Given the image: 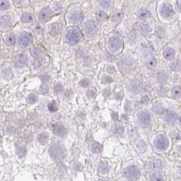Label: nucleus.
Here are the masks:
<instances>
[{
	"label": "nucleus",
	"instance_id": "obj_1",
	"mask_svg": "<svg viewBox=\"0 0 181 181\" xmlns=\"http://www.w3.org/2000/svg\"><path fill=\"white\" fill-rule=\"evenodd\" d=\"M49 153L51 158L55 161H61L66 156L65 148L62 143H58V142L51 144V146L49 149Z\"/></svg>",
	"mask_w": 181,
	"mask_h": 181
},
{
	"label": "nucleus",
	"instance_id": "obj_2",
	"mask_svg": "<svg viewBox=\"0 0 181 181\" xmlns=\"http://www.w3.org/2000/svg\"><path fill=\"white\" fill-rule=\"evenodd\" d=\"M118 67L120 71L124 74H129L135 68V62L130 59L128 58H123L118 62Z\"/></svg>",
	"mask_w": 181,
	"mask_h": 181
},
{
	"label": "nucleus",
	"instance_id": "obj_3",
	"mask_svg": "<svg viewBox=\"0 0 181 181\" xmlns=\"http://www.w3.org/2000/svg\"><path fill=\"white\" fill-rule=\"evenodd\" d=\"M82 38V35L80 31L76 28H71L68 30L66 34L68 43L71 45H74L77 43L79 42V40Z\"/></svg>",
	"mask_w": 181,
	"mask_h": 181
},
{
	"label": "nucleus",
	"instance_id": "obj_4",
	"mask_svg": "<svg viewBox=\"0 0 181 181\" xmlns=\"http://www.w3.org/2000/svg\"><path fill=\"white\" fill-rule=\"evenodd\" d=\"M124 174L129 181H137L140 177V170L137 166L132 165L124 169Z\"/></svg>",
	"mask_w": 181,
	"mask_h": 181
},
{
	"label": "nucleus",
	"instance_id": "obj_5",
	"mask_svg": "<svg viewBox=\"0 0 181 181\" xmlns=\"http://www.w3.org/2000/svg\"><path fill=\"white\" fill-rule=\"evenodd\" d=\"M168 146V140L166 135H160L157 136V138L155 140V147L158 150H165Z\"/></svg>",
	"mask_w": 181,
	"mask_h": 181
},
{
	"label": "nucleus",
	"instance_id": "obj_6",
	"mask_svg": "<svg viewBox=\"0 0 181 181\" xmlns=\"http://www.w3.org/2000/svg\"><path fill=\"white\" fill-rule=\"evenodd\" d=\"M128 89L129 92L133 93H139L143 91V84L138 79H133L128 84Z\"/></svg>",
	"mask_w": 181,
	"mask_h": 181
},
{
	"label": "nucleus",
	"instance_id": "obj_7",
	"mask_svg": "<svg viewBox=\"0 0 181 181\" xmlns=\"http://www.w3.org/2000/svg\"><path fill=\"white\" fill-rule=\"evenodd\" d=\"M138 120H139L140 125L143 128H147L149 126L151 122V117L150 114L147 111H141L138 114Z\"/></svg>",
	"mask_w": 181,
	"mask_h": 181
},
{
	"label": "nucleus",
	"instance_id": "obj_8",
	"mask_svg": "<svg viewBox=\"0 0 181 181\" xmlns=\"http://www.w3.org/2000/svg\"><path fill=\"white\" fill-rule=\"evenodd\" d=\"M122 47V41L118 37H113L108 42V48L111 52H118Z\"/></svg>",
	"mask_w": 181,
	"mask_h": 181
},
{
	"label": "nucleus",
	"instance_id": "obj_9",
	"mask_svg": "<svg viewBox=\"0 0 181 181\" xmlns=\"http://www.w3.org/2000/svg\"><path fill=\"white\" fill-rule=\"evenodd\" d=\"M32 41H33V36L29 32L22 33L19 36V38H18V43L23 48L29 46L32 43Z\"/></svg>",
	"mask_w": 181,
	"mask_h": 181
},
{
	"label": "nucleus",
	"instance_id": "obj_10",
	"mask_svg": "<svg viewBox=\"0 0 181 181\" xmlns=\"http://www.w3.org/2000/svg\"><path fill=\"white\" fill-rule=\"evenodd\" d=\"M84 29L85 31V34L88 36H93L97 32L96 23L93 20H89V21L86 22V24L84 26Z\"/></svg>",
	"mask_w": 181,
	"mask_h": 181
},
{
	"label": "nucleus",
	"instance_id": "obj_11",
	"mask_svg": "<svg viewBox=\"0 0 181 181\" xmlns=\"http://www.w3.org/2000/svg\"><path fill=\"white\" fill-rule=\"evenodd\" d=\"M161 16L164 18H169L174 14V9H173L172 5L169 4H164L161 6L160 9Z\"/></svg>",
	"mask_w": 181,
	"mask_h": 181
},
{
	"label": "nucleus",
	"instance_id": "obj_12",
	"mask_svg": "<svg viewBox=\"0 0 181 181\" xmlns=\"http://www.w3.org/2000/svg\"><path fill=\"white\" fill-rule=\"evenodd\" d=\"M54 16V12L49 8L42 9L39 13V20L41 22H47Z\"/></svg>",
	"mask_w": 181,
	"mask_h": 181
},
{
	"label": "nucleus",
	"instance_id": "obj_13",
	"mask_svg": "<svg viewBox=\"0 0 181 181\" xmlns=\"http://www.w3.org/2000/svg\"><path fill=\"white\" fill-rule=\"evenodd\" d=\"M148 167L152 171H160L163 167V164H162L161 160H158V159H152L151 160H149V162L148 164Z\"/></svg>",
	"mask_w": 181,
	"mask_h": 181
},
{
	"label": "nucleus",
	"instance_id": "obj_14",
	"mask_svg": "<svg viewBox=\"0 0 181 181\" xmlns=\"http://www.w3.org/2000/svg\"><path fill=\"white\" fill-rule=\"evenodd\" d=\"M53 131H54V135L60 136V137L64 136V135H66V133H67L66 129L60 123H55L54 124V127H53Z\"/></svg>",
	"mask_w": 181,
	"mask_h": 181
},
{
	"label": "nucleus",
	"instance_id": "obj_15",
	"mask_svg": "<svg viewBox=\"0 0 181 181\" xmlns=\"http://www.w3.org/2000/svg\"><path fill=\"white\" fill-rule=\"evenodd\" d=\"M27 62H28V57L25 54H19L14 59V63L16 66H18V67L24 66V64L27 63Z\"/></svg>",
	"mask_w": 181,
	"mask_h": 181
},
{
	"label": "nucleus",
	"instance_id": "obj_16",
	"mask_svg": "<svg viewBox=\"0 0 181 181\" xmlns=\"http://www.w3.org/2000/svg\"><path fill=\"white\" fill-rule=\"evenodd\" d=\"M177 120V114L173 111H167L164 115V121L168 124H174Z\"/></svg>",
	"mask_w": 181,
	"mask_h": 181
},
{
	"label": "nucleus",
	"instance_id": "obj_17",
	"mask_svg": "<svg viewBox=\"0 0 181 181\" xmlns=\"http://www.w3.org/2000/svg\"><path fill=\"white\" fill-rule=\"evenodd\" d=\"M111 132L115 136H121L124 132V128L120 124H115L111 127Z\"/></svg>",
	"mask_w": 181,
	"mask_h": 181
},
{
	"label": "nucleus",
	"instance_id": "obj_18",
	"mask_svg": "<svg viewBox=\"0 0 181 181\" xmlns=\"http://www.w3.org/2000/svg\"><path fill=\"white\" fill-rule=\"evenodd\" d=\"M62 30V26L60 24V23H55L50 28V34L53 36H57L61 33Z\"/></svg>",
	"mask_w": 181,
	"mask_h": 181
},
{
	"label": "nucleus",
	"instance_id": "obj_19",
	"mask_svg": "<svg viewBox=\"0 0 181 181\" xmlns=\"http://www.w3.org/2000/svg\"><path fill=\"white\" fill-rule=\"evenodd\" d=\"M138 29H139L140 34H142L143 35H146L150 32L151 29L147 23H140L138 26Z\"/></svg>",
	"mask_w": 181,
	"mask_h": 181
},
{
	"label": "nucleus",
	"instance_id": "obj_20",
	"mask_svg": "<svg viewBox=\"0 0 181 181\" xmlns=\"http://www.w3.org/2000/svg\"><path fill=\"white\" fill-rule=\"evenodd\" d=\"M82 20H83V13L81 12H76L73 13L70 18V21L73 24H79Z\"/></svg>",
	"mask_w": 181,
	"mask_h": 181
},
{
	"label": "nucleus",
	"instance_id": "obj_21",
	"mask_svg": "<svg viewBox=\"0 0 181 181\" xmlns=\"http://www.w3.org/2000/svg\"><path fill=\"white\" fill-rule=\"evenodd\" d=\"M174 54H175V53H174V49H170V48H166V49H164V57L166 59L170 60V59H174Z\"/></svg>",
	"mask_w": 181,
	"mask_h": 181
},
{
	"label": "nucleus",
	"instance_id": "obj_22",
	"mask_svg": "<svg viewBox=\"0 0 181 181\" xmlns=\"http://www.w3.org/2000/svg\"><path fill=\"white\" fill-rule=\"evenodd\" d=\"M37 139H38V141L41 144H45L48 142V140H49V134L46 133V132L41 133V134H39L38 135Z\"/></svg>",
	"mask_w": 181,
	"mask_h": 181
},
{
	"label": "nucleus",
	"instance_id": "obj_23",
	"mask_svg": "<svg viewBox=\"0 0 181 181\" xmlns=\"http://www.w3.org/2000/svg\"><path fill=\"white\" fill-rule=\"evenodd\" d=\"M98 170H99V172L100 173V174H106V173L109 171V164H107V162L102 161L99 164Z\"/></svg>",
	"mask_w": 181,
	"mask_h": 181
},
{
	"label": "nucleus",
	"instance_id": "obj_24",
	"mask_svg": "<svg viewBox=\"0 0 181 181\" xmlns=\"http://www.w3.org/2000/svg\"><path fill=\"white\" fill-rule=\"evenodd\" d=\"M157 79H158V80L160 81V83L164 84V83H165V82L167 81V79H168V74L164 71H161L160 72V73H158Z\"/></svg>",
	"mask_w": 181,
	"mask_h": 181
},
{
	"label": "nucleus",
	"instance_id": "obj_25",
	"mask_svg": "<svg viewBox=\"0 0 181 181\" xmlns=\"http://www.w3.org/2000/svg\"><path fill=\"white\" fill-rule=\"evenodd\" d=\"M102 150V145L100 143L94 142L91 144V151L93 152V154H99L100 153Z\"/></svg>",
	"mask_w": 181,
	"mask_h": 181
},
{
	"label": "nucleus",
	"instance_id": "obj_26",
	"mask_svg": "<svg viewBox=\"0 0 181 181\" xmlns=\"http://www.w3.org/2000/svg\"><path fill=\"white\" fill-rule=\"evenodd\" d=\"M171 96L174 99H179L181 97V88L180 87H174L171 90Z\"/></svg>",
	"mask_w": 181,
	"mask_h": 181
},
{
	"label": "nucleus",
	"instance_id": "obj_27",
	"mask_svg": "<svg viewBox=\"0 0 181 181\" xmlns=\"http://www.w3.org/2000/svg\"><path fill=\"white\" fill-rule=\"evenodd\" d=\"M139 18L141 19H145V18H148L150 16V13L148 9H141L140 11L138 13Z\"/></svg>",
	"mask_w": 181,
	"mask_h": 181
},
{
	"label": "nucleus",
	"instance_id": "obj_28",
	"mask_svg": "<svg viewBox=\"0 0 181 181\" xmlns=\"http://www.w3.org/2000/svg\"><path fill=\"white\" fill-rule=\"evenodd\" d=\"M10 24V18L8 16H3L1 18V27L4 29V27L6 28Z\"/></svg>",
	"mask_w": 181,
	"mask_h": 181
},
{
	"label": "nucleus",
	"instance_id": "obj_29",
	"mask_svg": "<svg viewBox=\"0 0 181 181\" xmlns=\"http://www.w3.org/2000/svg\"><path fill=\"white\" fill-rule=\"evenodd\" d=\"M22 21L24 23H31L33 21V15H31L30 13H25L22 15Z\"/></svg>",
	"mask_w": 181,
	"mask_h": 181
},
{
	"label": "nucleus",
	"instance_id": "obj_30",
	"mask_svg": "<svg viewBox=\"0 0 181 181\" xmlns=\"http://www.w3.org/2000/svg\"><path fill=\"white\" fill-rule=\"evenodd\" d=\"M153 110H154V112L155 114H161L164 112V109H163V107H162V105L160 104H155L154 105V107H153Z\"/></svg>",
	"mask_w": 181,
	"mask_h": 181
},
{
	"label": "nucleus",
	"instance_id": "obj_31",
	"mask_svg": "<svg viewBox=\"0 0 181 181\" xmlns=\"http://www.w3.org/2000/svg\"><path fill=\"white\" fill-rule=\"evenodd\" d=\"M156 63H157V61H156V59H155V58H150V59H149V60L147 61V63H146V65H147V67L149 68L152 69V68H154L155 67Z\"/></svg>",
	"mask_w": 181,
	"mask_h": 181
},
{
	"label": "nucleus",
	"instance_id": "obj_32",
	"mask_svg": "<svg viewBox=\"0 0 181 181\" xmlns=\"http://www.w3.org/2000/svg\"><path fill=\"white\" fill-rule=\"evenodd\" d=\"M48 107H49V110H50L51 112H55V111H57V110H58L59 105H58V104H57L56 101H52L49 104Z\"/></svg>",
	"mask_w": 181,
	"mask_h": 181
},
{
	"label": "nucleus",
	"instance_id": "obj_33",
	"mask_svg": "<svg viewBox=\"0 0 181 181\" xmlns=\"http://www.w3.org/2000/svg\"><path fill=\"white\" fill-rule=\"evenodd\" d=\"M150 181H164V177L160 174H154L150 177Z\"/></svg>",
	"mask_w": 181,
	"mask_h": 181
},
{
	"label": "nucleus",
	"instance_id": "obj_34",
	"mask_svg": "<svg viewBox=\"0 0 181 181\" xmlns=\"http://www.w3.org/2000/svg\"><path fill=\"white\" fill-rule=\"evenodd\" d=\"M6 43L8 45H13L15 43V38L13 34H9V36L6 38Z\"/></svg>",
	"mask_w": 181,
	"mask_h": 181
},
{
	"label": "nucleus",
	"instance_id": "obj_35",
	"mask_svg": "<svg viewBox=\"0 0 181 181\" xmlns=\"http://www.w3.org/2000/svg\"><path fill=\"white\" fill-rule=\"evenodd\" d=\"M133 109H134L133 104H132L131 102L127 101L126 103H125V105H124V110H125V112L129 114V113H131V112L133 111Z\"/></svg>",
	"mask_w": 181,
	"mask_h": 181
},
{
	"label": "nucleus",
	"instance_id": "obj_36",
	"mask_svg": "<svg viewBox=\"0 0 181 181\" xmlns=\"http://www.w3.org/2000/svg\"><path fill=\"white\" fill-rule=\"evenodd\" d=\"M97 18L100 21H104V20H106L107 18V14H106L104 11H99L97 13Z\"/></svg>",
	"mask_w": 181,
	"mask_h": 181
},
{
	"label": "nucleus",
	"instance_id": "obj_37",
	"mask_svg": "<svg viewBox=\"0 0 181 181\" xmlns=\"http://www.w3.org/2000/svg\"><path fill=\"white\" fill-rule=\"evenodd\" d=\"M26 154V149L24 147H23V146H20V147L18 148L17 149V155L20 158H22V157H24V156Z\"/></svg>",
	"mask_w": 181,
	"mask_h": 181
},
{
	"label": "nucleus",
	"instance_id": "obj_38",
	"mask_svg": "<svg viewBox=\"0 0 181 181\" xmlns=\"http://www.w3.org/2000/svg\"><path fill=\"white\" fill-rule=\"evenodd\" d=\"M63 84H61L60 83H58V84H56L54 85V92L56 93H61V92L63 91Z\"/></svg>",
	"mask_w": 181,
	"mask_h": 181
},
{
	"label": "nucleus",
	"instance_id": "obj_39",
	"mask_svg": "<svg viewBox=\"0 0 181 181\" xmlns=\"http://www.w3.org/2000/svg\"><path fill=\"white\" fill-rule=\"evenodd\" d=\"M121 18H122V14L120 13H117L112 16V20L115 23H118V22L120 21Z\"/></svg>",
	"mask_w": 181,
	"mask_h": 181
},
{
	"label": "nucleus",
	"instance_id": "obj_40",
	"mask_svg": "<svg viewBox=\"0 0 181 181\" xmlns=\"http://www.w3.org/2000/svg\"><path fill=\"white\" fill-rule=\"evenodd\" d=\"M1 10H6L9 8V3L8 1H1L0 2Z\"/></svg>",
	"mask_w": 181,
	"mask_h": 181
},
{
	"label": "nucleus",
	"instance_id": "obj_41",
	"mask_svg": "<svg viewBox=\"0 0 181 181\" xmlns=\"http://www.w3.org/2000/svg\"><path fill=\"white\" fill-rule=\"evenodd\" d=\"M39 91H40V93H43V94H44V93H48V91H49V85L46 84H43L40 87V89H39Z\"/></svg>",
	"mask_w": 181,
	"mask_h": 181
},
{
	"label": "nucleus",
	"instance_id": "obj_42",
	"mask_svg": "<svg viewBox=\"0 0 181 181\" xmlns=\"http://www.w3.org/2000/svg\"><path fill=\"white\" fill-rule=\"evenodd\" d=\"M95 95H96V92H95V90L94 89H89L88 91V93H87V97L88 98V99H93V98L95 97Z\"/></svg>",
	"mask_w": 181,
	"mask_h": 181
},
{
	"label": "nucleus",
	"instance_id": "obj_43",
	"mask_svg": "<svg viewBox=\"0 0 181 181\" xmlns=\"http://www.w3.org/2000/svg\"><path fill=\"white\" fill-rule=\"evenodd\" d=\"M37 100H38V98H37V96H36L35 94L32 93L31 95H29V102L30 104H34V103L37 102Z\"/></svg>",
	"mask_w": 181,
	"mask_h": 181
},
{
	"label": "nucleus",
	"instance_id": "obj_44",
	"mask_svg": "<svg viewBox=\"0 0 181 181\" xmlns=\"http://www.w3.org/2000/svg\"><path fill=\"white\" fill-rule=\"evenodd\" d=\"M172 68H174V70H178V69H180V68H181L180 61H179V60L175 61V62L172 64Z\"/></svg>",
	"mask_w": 181,
	"mask_h": 181
},
{
	"label": "nucleus",
	"instance_id": "obj_45",
	"mask_svg": "<svg viewBox=\"0 0 181 181\" xmlns=\"http://www.w3.org/2000/svg\"><path fill=\"white\" fill-rule=\"evenodd\" d=\"M99 4H100L102 7L109 8L110 5H111V4H112V2H110V1H99Z\"/></svg>",
	"mask_w": 181,
	"mask_h": 181
},
{
	"label": "nucleus",
	"instance_id": "obj_46",
	"mask_svg": "<svg viewBox=\"0 0 181 181\" xmlns=\"http://www.w3.org/2000/svg\"><path fill=\"white\" fill-rule=\"evenodd\" d=\"M156 32H157V34L160 35V37H164V34H165L164 29H163L162 27H158L157 29H156Z\"/></svg>",
	"mask_w": 181,
	"mask_h": 181
},
{
	"label": "nucleus",
	"instance_id": "obj_47",
	"mask_svg": "<svg viewBox=\"0 0 181 181\" xmlns=\"http://www.w3.org/2000/svg\"><path fill=\"white\" fill-rule=\"evenodd\" d=\"M112 81H113V79L110 78V76L104 75L102 78V82L104 83V84H108V83H110V82H112Z\"/></svg>",
	"mask_w": 181,
	"mask_h": 181
},
{
	"label": "nucleus",
	"instance_id": "obj_48",
	"mask_svg": "<svg viewBox=\"0 0 181 181\" xmlns=\"http://www.w3.org/2000/svg\"><path fill=\"white\" fill-rule=\"evenodd\" d=\"M89 83H90V82H89V80L87 79H84L81 80V81H80L79 84H80V85H81V86H83V87H87L88 84H89Z\"/></svg>",
	"mask_w": 181,
	"mask_h": 181
},
{
	"label": "nucleus",
	"instance_id": "obj_49",
	"mask_svg": "<svg viewBox=\"0 0 181 181\" xmlns=\"http://www.w3.org/2000/svg\"><path fill=\"white\" fill-rule=\"evenodd\" d=\"M53 6H54V9L55 11H60L61 9H62V6L59 3H54V4Z\"/></svg>",
	"mask_w": 181,
	"mask_h": 181
},
{
	"label": "nucleus",
	"instance_id": "obj_50",
	"mask_svg": "<svg viewBox=\"0 0 181 181\" xmlns=\"http://www.w3.org/2000/svg\"><path fill=\"white\" fill-rule=\"evenodd\" d=\"M103 94H104V96L106 98L110 97V94H111V91H110V89H109V88L104 89V92H103Z\"/></svg>",
	"mask_w": 181,
	"mask_h": 181
},
{
	"label": "nucleus",
	"instance_id": "obj_51",
	"mask_svg": "<svg viewBox=\"0 0 181 181\" xmlns=\"http://www.w3.org/2000/svg\"><path fill=\"white\" fill-rule=\"evenodd\" d=\"M107 71L110 73V74H113V73H114L115 70H114V68L113 66H109V67L107 68Z\"/></svg>",
	"mask_w": 181,
	"mask_h": 181
},
{
	"label": "nucleus",
	"instance_id": "obj_52",
	"mask_svg": "<svg viewBox=\"0 0 181 181\" xmlns=\"http://www.w3.org/2000/svg\"><path fill=\"white\" fill-rule=\"evenodd\" d=\"M64 95H65V97L67 98V99H69V98L71 97L72 92L70 90H67V91L65 92V93H64Z\"/></svg>",
	"mask_w": 181,
	"mask_h": 181
},
{
	"label": "nucleus",
	"instance_id": "obj_53",
	"mask_svg": "<svg viewBox=\"0 0 181 181\" xmlns=\"http://www.w3.org/2000/svg\"><path fill=\"white\" fill-rule=\"evenodd\" d=\"M177 9H178V10L180 12H181V1H178L177 2Z\"/></svg>",
	"mask_w": 181,
	"mask_h": 181
},
{
	"label": "nucleus",
	"instance_id": "obj_54",
	"mask_svg": "<svg viewBox=\"0 0 181 181\" xmlns=\"http://www.w3.org/2000/svg\"><path fill=\"white\" fill-rule=\"evenodd\" d=\"M41 77H42L43 80H48V79H49V75H43V76H41Z\"/></svg>",
	"mask_w": 181,
	"mask_h": 181
},
{
	"label": "nucleus",
	"instance_id": "obj_55",
	"mask_svg": "<svg viewBox=\"0 0 181 181\" xmlns=\"http://www.w3.org/2000/svg\"><path fill=\"white\" fill-rule=\"evenodd\" d=\"M112 115H113V117H114V119H117V118H116V117H118V114H115V113H113V114H112Z\"/></svg>",
	"mask_w": 181,
	"mask_h": 181
}]
</instances>
